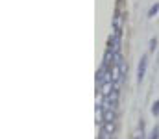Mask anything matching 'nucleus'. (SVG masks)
Returning a JSON list of instances; mask_svg holds the SVG:
<instances>
[{
	"label": "nucleus",
	"instance_id": "nucleus-5",
	"mask_svg": "<svg viewBox=\"0 0 159 139\" xmlns=\"http://www.w3.org/2000/svg\"><path fill=\"white\" fill-rule=\"evenodd\" d=\"M152 113H154V115H159V100L157 102H154V106H152Z\"/></svg>",
	"mask_w": 159,
	"mask_h": 139
},
{
	"label": "nucleus",
	"instance_id": "nucleus-6",
	"mask_svg": "<svg viewBox=\"0 0 159 139\" xmlns=\"http://www.w3.org/2000/svg\"><path fill=\"white\" fill-rule=\"evenodd\" d=\"M150 139H159V128H157V126L152 130V137H150Z\"/></svg>",
	"mask_w": 159,
	"mask_h": 139
},
{
	"label": "nucleus",
	"instance_id": "nucleus-7",
	"mask_svg": "<svg viewBox=\"0 0 159 139\" xmlns=\"http://www.w3.org/2000/svg\"><path fill=\"white\" fill-rule=\"evenodd\" d=\"M156 45H157V41H156V39H152V41H150V50H154Z\"/></svg>",
	"mask_w": 159,
	"mask_h": 139
},
{
	"label": "nucleus",
	"instance_id": "nucleus-4",
	"mask_svg": "<svg viewBox=\"0 0 159 139\" xmlns=\"http://www.w3.org/2000/svg\"><path fill=\"white\" fill-rule=\"evenodd\" d=\"M157 11H159V4H154V6L150 7V11H148V17H154Z\"/></svg>",
	"mask_w": 159,
	"mask_h": 139
},
{
	"label": "nucleus",
	"instance_id": "nucleus-2",
	"mask_svg": "<svg viewBox=\"0 0 159 139\" xmlns=\"http://www.w3.org/2000/svg\"><path fill=\"white\" fill-rule=\"evenodd\" d=\"M111 87H113V80H107L106 84H102V95H104V96H109Z\"/></svg>",
	"mask_w": 159,
	"mask_h": 139
},
{
	"label": "nucleus",
	"instance_id": "nucleus-3",
	"mask_svg": "<svg viewBox=\"0 0 159 139\" xmlns=\"http://www.w3.org/2000/svg\"><path fill=\"white\" fill-rule=\"evenodd\" d=\"M102 132H106L107 136H111V134L115 132V123H104V128H102Z\"/></svg>",
	"mask_w": 159,
	"mask_h": 139
},
{
	"label": "nucleus",
	"instance_id": "nucleus-1",
	"mask_svg": "<svg viewBox=\"0 0 159 139\" xmlns=\"http://www.w3.org/2000/svg\"><path fill=\"white\" fill-rule=\"evenodd\" d=\"M146 65H148V58L143 56L141 61H139V67H137V80H139V82H141V80L144 78V74H146Z\"/></svg>",
	"mask_w": 159,
	"mask_h": 139
}]
</instances>
